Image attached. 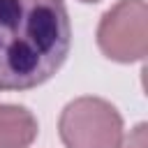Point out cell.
Returning a JSON list of instances; mask_svg holds the SVG:
<instances>
[{
	"instance_id": "1",
	"label": "cell",
	"mask_w": 148,
	"mask_h": 148,
	"mask_svg": "<svg viewBox=\"0 0 148 148\" xmlns=\"http://www.w3.org/2000/svg\"><path fill=\"white\" fill-rule=\"evenodd\" d=\"M69 49L65 0H0V90L46 83L65 65Z\"/></svg>"
},
{
	"instance_id": "2",
	"label": "cell",
	"mask_w": 148,
	"mask_h": 148,
	"mask_svg": "<svg viewBox=\"0 0 148 148\" xmlns=\"http://www.w3.org/2000/svg\"><path fill=\"white\" fill-rule=\"evenodd\" d=\"M58 130L67 148H116L123 134V118L106 99L79 97L62 109Z\"/></svg>"
},
{
	"instance_id": "3",
	"label": "cell",
	"mask_w": 148,
	"mask_h": 148,
	"mask_svg": "<svg viewBox=\"0 0 148 148\" xmlns=\"http://www.w3.org/2000/svg\"><path fill=\"white\" fill-rule=\"evenodd\" d=\"M97 44L118 62L141 60L148 51V9L143 0H120L99 21Z\"/></svg>"
},
{
	"instance_id": "4",
	"label": "cell",
	"mask_w": 148,
	"mask_h": 148,
	"mask_svg": "<svg viewBox=\"0 0 148 148\" xmlns=\"http://www.w3.org/2000/svg\"><path fill=\"white\" fill-rule=\"evenodd\" d=\"M37 136V120L25 106L0 104V148H28Z\"/></svg>"
},
{
	"instance_id": "5",
	"label": "cell",
	"mask_w": 148,
	"mask_h": 148,
	"mask_svg": "<svg viewBox=\"0 0 148 148\" xmlns=\"http://www.w3.org/2000/svg\"><path fill=\"white\" fill-rule=\"evenodd\" d=\"M116 148H148V139H146V125L139 123L125 139L123 143H118Z\"/></svg>"
},
{
	"instance_id": "6",
	"label": "cell",
	"mask_w": 148,
	"mask_h": 148,
	"mask_svg": "<svg viewBox=\"0 0 148 148\" xmlns=\"http://www.w3.org/2000/svg\"><path fill=\"white\" fill-rule=\"evenodd\" d=\"M81 2H97V0H81Z\"/></svg>"
}]
</instances>
